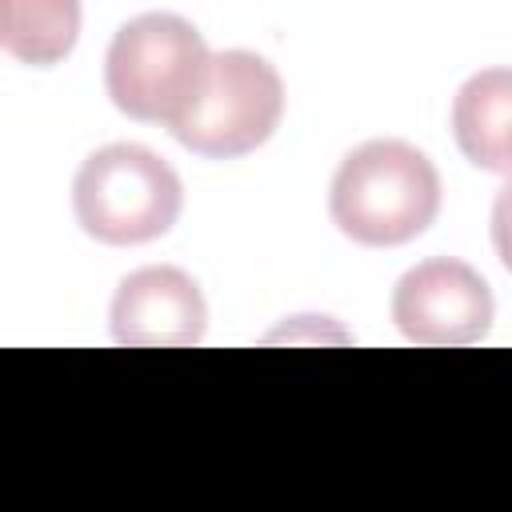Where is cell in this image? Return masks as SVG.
Here are the masks:
<instances>
[{"mask_svg": "<svg viewBox=\"0 0 512 512\" xmlns=\"http://www.w3.org/2000/svg\"><path fill=\"white\" fill-rule=\"evenodd\" d=\"M440 212V172L408 140L356 144L328 188L332 224L364 248H400Z\"/></svg>", "mask_w": 512, "mask_h": 512, "instance_id": "1", "label": "cell"}, {"mask_svg": "<svg viewBox=\"0 0 512 512\" xmlns=\"http://www.w3.org/2000/svg\"><path fill=\"white\" fill-rule=\"evenodd\" d=\"M208 44L184 16L144 12L108 44L104 56V88L108 100L144 124H176L196 100L208 76Z\"/></svg>", "mask_w": 512, "mask_h": 512, "instance_id": "2", "label": "cell"}, {"mask_svg": "<svg viewBox=\"0 0 512 512\" xmlns=\"http://www.w3.org/2000/svg\"><path fill=\"white\" fill-rule=\"evenodd\" d=\"M184 208V184L176 168L144 144L96 148L72 180L76 224L112 248L160 240Z\"/></svg>", "mask_w": 512, "mask_h": 512, "instance_id": "3", "label": "cell"}, {"mask_svg": "<svg viewBox=\"0 0 512 512\" xmlns=\"http://www.w3.org/2000/svg\"><path fill=\"white\" fill-rule=\"evenodd\" d=\"M284 116V80L272 60L228 48L212 52L208 76L188 112L168 128L188 152L236 160L272 140Z\"/></svg>", "mask_w": 512, "mask_h": 512, "instance_id": "4", "label": "cell"}, {"mask_svg": "<svg viewBox=\"0 0 512 512\" xmlns=\"http://www.w3.org/2000/svg\"><path fill=\"white\" fill-rule=\"evenodd\" d=\"M492 316L496 300L488 280L456 256L420 260L392 288V324L404 340L424 348L480 344L492 328Z\"/></svg>", "mask_w": 512, "mask_h": 512, "instance_id": "5", "label": "cell"}, {"mask_svg": "<svg viewBox=\"0 0 512 512\" xmlns=\"http://www.w3.org/2000/svg\"><path fill=\"white\" fill-rule=\"evenodd\" d=\"M108 328L124 348H192L204 340L208 304L184 268L152 264L120 280L108 308Z\"/></svg>", "mask_w": 512, "mask_h": 512, "instance_id": "6", "label": "cell"}, {"mask_svg": "<svg viewBox=\"0 0 512 512\" xmlns=\"http://www.w3.org/2000/svg\"><path fill=\"white\" fill-rule=\"evenodd\" d=\"M452 136L468 164L508 176L512 168V72L484 68L452 100Z\"/></svg>", "mask_w": 512, "mask_h": 512, "instance_id": "7", "label": "cell"}, {"mask_svg": "<svg viewBox=\"0 0 512 512\" xmlns=\"http://www.w3.org/2000/svg\"><path fill=\"white\" fill-rule=\"evenodd\" d=\"M80 36L76 0H0V48L32 68L60 64Z\"/></svg>", "mask_w": 512, "mask_h": 512, "instance_id": "8", "label": "cell"}]
</instances>
